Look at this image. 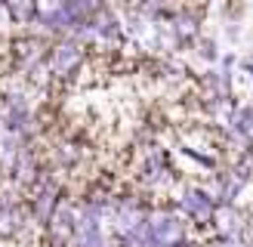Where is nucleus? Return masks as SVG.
<instances>
[{"instance_id": "1", "label": "nucleus", "mask_w": 253, "mask_h": 247, "mask_svg": "<svg viewBox=\"0 0 253 247\" xmlns=\"http://www.w3.org/2000/svg\"><path fill=\"white\" fill-rule=\"evenodd\" d=\"M148 247H185V216L176 207H148Z\"/></svg>"}, {"instance_id": "2", "label": "nucleus", "mask_w": 253, "mask_h": 247, "mask_svg": "<svg viewBox=\"0 0 253 247\" xmlns=\"http://www.w3.org/2000/svg\"><path fill=\"white\" fill-rule=\"evenodd\" d=\"M84 56H86V46L74 37H65L62 43H56L46 56V68L56 81H68L71 74H78V68L84 65Z\"/></svg>"}, {"instance_id": "3", "label": "nucleus", "mask_w": 253, "mask_h": 247, "mask_svg": "<svg viewBox=\"0 0 253 247\" xmlns=\"http://www.w3.org/2000/svg\"><path fill=\"white\" fill-rule=\"evenodd\" d=\"M216 195H210L207 189H198V185H192V189H185L182 198H179V213L185 219H192L195 226H210L213 222V213H216Z\"/></svg>"}, {"instance_id": "4", "label": "nucleus", "mask_w": 253, "mask_h": 247, "mask_svg": "<svg viewBox=\"0 0 253 247\" xmlns=\"http://www.w3.org/2000/svg\"><path fill=\"white\" fill-rule=\"evenodd\" d=\"M9 53H12V65H16V71L28 78L37 65L46 62L49 46L41 41V37H16V41L9 43Z\"/></svg>"}, {"instance_id": "5", "label": "nucleus", "mask_w": 253, "mask_h": 247, "mask_svg": "<svg viewBox=\"0 0 253 247\" xmlns=\"http://www.w3.org/2000/svg\"><path fill=\"white\" fill-rule=\"evenodd\" d=\"M213 226H216L219 238H244L247 235V222L235 204H219L213 213Z\"/></svg>"}, {"instance_id": "6", "label": "nucleus", "mask_w": 253, "mask_h": 247, "mask_svg": "<svg viewBox=\"0 0 253 247\" xmlns=\"http://www.w3.org/2000/svg\"><path fill=\"white\" fill-rule=\"evenodd\" d=\"M170 34L176 37V43H195L201 34V16L195 9H176L170 19Z\"/></svg>"}, {"instance_id": "7", "label": "nucleus", "mask_w": 253, "mask_h": 247, "mask_svg": "<svg viewBox=\"0 0 253 247\" xmlns=\"http://www.w3.org/2000/svg\"><path fill=\"white\" fill-rule=\"evenodd\" d=\"M198 43V56L204 59V62H216L219 59V53H216V43L210 41V37H201V41H195Z\"/></svg>"}, {"instance_id": "8", "label": "nucleus", "mask_w": 253, "mask_h": 247, "mask_svg": "<svg viewBox=\"0 0 253 247\" xmlns=\"http://www.w3.org/2000/svg\"><path fill=\"white\" fill-rule=\"evenodd\" d=\"M244 71H247V78L253 81V59H244Z\"/></svg>"}, {"instance_id": "9", "label": "nucleus", "mask_w": 253, "mask_h": 247, "mask_svg": "<svg viewBox=\"0 0 253 247\" xmlns=\"http://www.w3.org/2000/svg\"><path fill=\"white\" fill-rule=\"evenodd\" d=\"M247 238H250V244H253V216H250V229H247Z\"/></svg>"}]
</instances>
